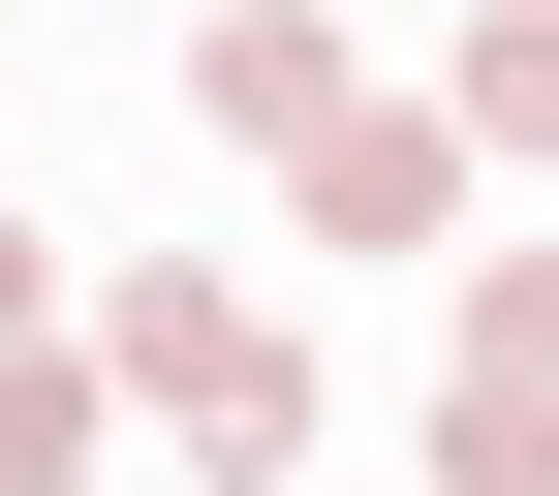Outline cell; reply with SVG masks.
<instances>
[{"instance_id":"5","label":"cell","mask_w":559,"mask_h":496,"mask_svg":"<svg viewBox=\"0 0 559 496\" xmlns=\"http://www.w3.org/2000/svg\"><path fill=\"white\" fill-rule=\"evenodd\" d=\"M466 403H559V249H498V279H466Z\"/></svg>"},{"instance_id":"7","label":"cell","mask_w":559,"mask_h":496,"mask_svg":"<svg viewBox=\"0 0 559 496\" xmlns=\"http://www.w3.org/2000/svg\"><path fill=\"white\" fill-rule=\"evenodd\" d=\"M466 496H559V403H466Z\"/></svg>"},{"instance_id":"4","label":"cell","mask_w":559,"mask_h":496,"mask_svg":"<svg viewBox=\"0 0 559 496\" xmlns=\"http://www.w3.org/2000/svg\"><path fill=\"white\" fill-rule=\"evenodd\" d=\"M0 496H94V373L62 341H0Z\"/></svg>"},{"instance_id":"3","label":"cell","mask_w":559,"mask_h":496,"mask_svg":"<svg viewBox=\"0 0 559 496\" xmlns=\"http://www.w3.org/2000/svg\"><path fill=\"white\" fill-rule=\"evenodd\" d=\"M218 124H249V156H311V124H342V62H311V0H218Z\"/></svg>"},{"instance_id":"8","label":"cell","mask_w":559,"mask_h":496,"mask_svg":"<svg viewBox=\"0 0 559 496\" xmlns=\"http://www.w3.org/2000/svg\"><path fill=\"white\" fill-rule=\"evenodd\" d=\"M0 341H32V218H0Z\"/></svg>"},{"instance_id":"6","label":"cell","mask_w":559,"mask_h":496,"mask_svg":"<svg viewBox=\"0 0 559 496\" xmlns=\"http://www.w3.org/2000/svg\"><path fill=\"white\" fill-rule=\"evenodd\" d=\"M466 124H498V156H559V0H498V32H466Z\"/></svg>"},{"instance_id":"2","label":"cell","mask_w":559,"mask_h":496,"mask_svg":"<svg viewBox=\"0 0 559 496\" xmlns=\"http://www.w3.org/2000/svg\"><path fill=\"white\" fill-rule=\"evenodd\" d=\"M436 186H466V156H436V124H373V94H342V124H311V218H342V249H436Z\"/></svg>"},{"instance_id":"1","label":"cell","mask_w":559,"mask_h":496,"mask_svg":"<svg viewBox=\"0 0 559 496\" xmlns=\"http://www.w3.org/2000/svg\"><path fill=\"white\" fill-rule=\"evenodd\" d=\"M94 373H156L218 465H311V341H280V311H218V279H124V311H94Z\"/></svg>"}]
</instances>
